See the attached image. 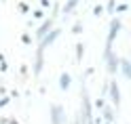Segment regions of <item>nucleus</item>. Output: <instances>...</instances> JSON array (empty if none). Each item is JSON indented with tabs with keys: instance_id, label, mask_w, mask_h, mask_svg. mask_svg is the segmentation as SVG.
<instances>
[{
	"instance_id": "1",
	"label": "nucleus",
	"mask_w": 131,
	"mask_h": 124,
	"mask_svg": "<svg viewBox=\"0 0 131 124\" xmlns=\"http://www.w3.org/2000/svg\"><path fill=\"white\" fill-rule=\"evenodd\" d=\"M57 36H59V30H51V32H49V34H47L42 40H40V48H47V46L51 44V42H53V40H55Z\"/></svg>"
},
{
	"instance_id": "2",
	"label": "nucleus",
	"mask_w": 131,
	"mask_h": 124,
	"mask_svg": "<svg viewBox=\"0 0 131 124\" xmlns=\"http://www.w3.org/2000/svg\"><path fill=\"white\" fill-rule=\"evenodd\" d=\"M51 25H53V21H45L42 25L38 27V32H36V38H38V40H42V38L49 34V32H51Z\"/></svg>"
},
{
	"instance_id": "3",
	"label": "nucleus",
	"mask_w": 131,
	"mask_h": 124,
	"mask_svg": "<svg viewBox=\"0 0 131 124\" xmlns=\"http://www.w3.org/2000/svg\"><path fill=\"white\" fill-rule=\"evenodd\" d=\"M118 27H121V23H118L116 19H114V21H112V27H110V34H108V46H106V48H110V46H112L114 38H116V32H118Z\"/></svg>"
},
{
	"instance_id": "4",
	"label": "nucleus",
	"mask_w": 131,
	"mask_h": 124,
	"mask_svg": "<svg viewBox=\"0 0 131 124\" xmlns=\"http://www.w3.org/2000/svg\"><path fill=\"white\" fill-rule=\"evenodd\" d=\"M51 122L53 124H61V109H59V107H51Z\"/></svg>"
},
{
	"instance_id": "5",
	"label": "nucleus",
	"mask_w": 131,
	"mask_h": 124,
	"mask_svg": "<svg viewBox=\"0 0 131 124\" xmlns=\"http://www.w3.org/2000/svg\"><path fill=\"white\" fill-rule=\"evenodd\" d=\"M40 70H42V48H38V55H36V63H34V74L38 76Z\"/></svg>"
},
{
	"instance_id": "6",
	"label": "nucleus",
	"mask_w": 131,
	"mask_h": 124,
	"mask_svg": "<svg viewBox=\"0 0 131 124\" xmlns=\"http://www.w3.org/2000/svg\"><path fill=\"white\" fill-rule=\"evenodd\" d=\"M110 90H112V99H114V103L118 105V103H121V101H118L121 97H118V88H116V84H114V82H112V84H110Z\"/></svg>"
},
{
	"instance_id": "7",
	"label": "nucleus",
	"mask_w": 131,
	"mask_h": 124,
	"mask_svg": "<svg viewBox=\"0 0 131 124\" xmlns=\"http://www.w3.org/2000/svg\"><path fill=\"white\" fill-rule=\"evenodd\" d=\"M59 82H61V88L66 90V88L70 86V76H68V74H61V80Z\"/></svg>"
},
{
	"instance_id": "8",
	"label": "nucleus",
	"mask_w": 131,
	"mask_h": 124,
	"mask_svg": "<svg viewBox=\"0 0 131 124\" xmlns=\"http://www.w3.org/2000/svg\"><path fill=\"white\" fill-rule=\"evenodd\" d=\"M121 67H123V72H125V76L131 78V65H129L127 61H123V63H121Z\"/></svg>"
},
{
	"instance_id": "9",
	"label": "nucleus",
	"mask_w": 131,
	"mask_h": 124,
	"mask_svg": "<svg viewBox=\"0 0 131 124\" xmlns=\"http://www.w3.org/2000/svg\"><path fill=\"white\" fill-rule=\"evenodd\" d=\"M76 2H78V0H68V4H66V9H63V11H66V13H70V11L76 6Z\"/></svg>"
},
{
	"instance_id": "10",
	"label": "nucleus",
	"mask_w": 131,
	"mask_h": 124,
	"mask_svg": "<svg viewBox=\"0 0 131 124\" xmlns=\"http://www.w3.org/2000/svg\"><path fill=\"white\" fill-rule=\"evenodd\" d=\"M76 59H83V44H76Z\"/></svg>"
},
{
	"instance_id": "11",
	"label": "nucleus",
	"mask_w": 131,
	"mask_h": 124,
	"mask_svg": "<svg viewBox=\"0 0 131 124\" xmlns=\"http://www.w3.org/2000/svg\"><path fill=\"white\" fill-rule=\"evenodd\" d=\"M6 103H9V97H4L2 101H0V107H2V105H6Z\"/></svg>"
},
{
	"instance_id": "12",
	"label": "nucleus",
	"mask_w": 131,
	"mask_h": 124,
	"mask_svg": "<svg viewBox=\"0 0 131 124\" xmlns=\"http://www.w3.org/2000/svg\"><path fill=\"white\" fill-rule=\"evenodd\" d=\"M11 124H17V122H11Z\"/></svg>"
}]
</instances>
